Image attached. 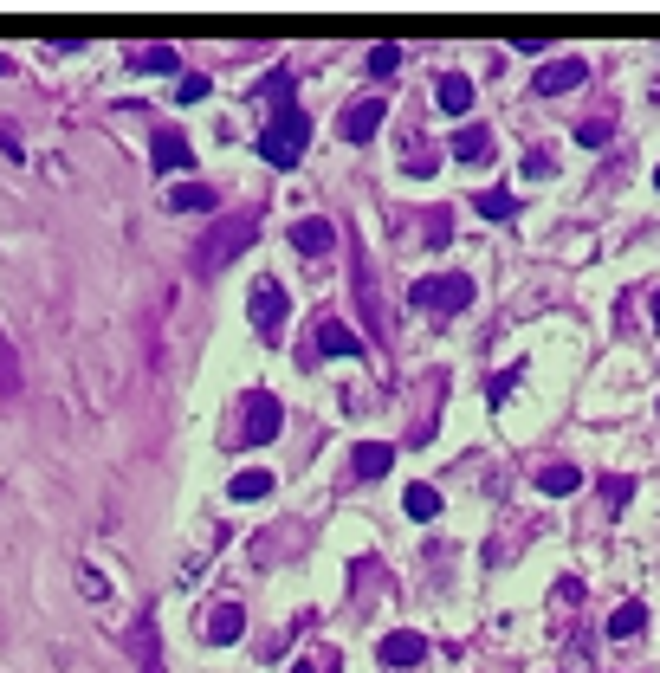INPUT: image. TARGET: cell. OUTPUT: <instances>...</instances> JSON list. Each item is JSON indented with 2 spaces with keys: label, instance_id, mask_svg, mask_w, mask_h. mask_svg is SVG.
<instances>
[{
  "label": "cell",
  "instance_id": "1",
  "mask_svg": "<svg viewBox=\"0 0 660 673\" xmlns=\"http://www.w3.org/2000/svg\"><path fill=\"white\" fill-rule=\"evenodd\" d=\"M259 98L272 104V123H266V136H259V156H266L272 169H298V156H305V143H311V117L298 111L292 78L272 72L266 85H259Z\"/></svg>",
  "mask_w": 660,
  "mask_h": 673
},
{
  "label": "cell",
  "instance_id": "2",
  "mask_svg": "<svg viewBox=\"0 0 660 673\" xmlns=\"http://www.w3.org/2000/svg\"><path fill=\"white\" fill-rule=\"evenodd\" d=\"M253 233H259V214L253 208H233L227 221H214V233L195 246V272H201V279H214L220 266H233V259L253 246Z\"/></svg>",
  "mask_w": 660,
  "mask_h": 673
},
{
  "label": "cell",
  "instance_id": "3",
  "mask_svg": "<svg viewBox=\"0 0 660 673\" xmlns=\"http://www.w3.org/2000/svg\"><path fill=\"white\" fill-rule=\"evenodd\" d=\"M350 279H356V305H363L369 331H376L382 343H389V305H382V285H376V266H369V253H363V240H356V233H350Z\"/></svg>",
  "mask_w": 660,
  "mask_h": 673
},
{
  "label": "cell",
  "instance_id": "4",
  "mask_svg": "<svg viewBox=\"0 0 660 673\" xmlns=\"http://www.w3.org/2000/svg\"><path fill=\"white\" fill-rule=\"evenodd\" d=\"M408 298H415L421 311H466L473 305V279H466V272H428Z\"/></svg>",
  "mask_w": 660,
  "mask_h": 673
},
{
  "label": "cell",
  "instance_id": "5",
  "mask_svg": "<svg viewBox=\"0 0 660 673\" xmlns=\"http://www.w3.org/2000/svg\"><path fill=\"white\" fill-rule=\"evenodd\" d=\"M285 311H292L285 285H279V279H259V285H253V331H259V337H279Z\"/></svg>",
  "mask_w": 660,
  "mask_h": 673
},
{
  "label": "cell",
  "instance_id": "6",
  "mask_svg": "<svg viewBox=\"0 0 660 673\" xmlns=\"http://www.w3.org/2000/svg\"><path fill=\"white\" fill-rule=\"evenodd\" d=\"M279 428H285V415H279V395L253 389V395H246V447H266Z\"/></svg>",
  "mask_w": 660,
  "mask_h": 673
},
{
  "label": "cell",
  "instance_id": "7",
  "mask_svg": "<svg viewBox=\"0 0 660 673\" xmlns=\"http://www.w3.org/2000/svg\"><path fill=\"white\" fill-rule=\"evenodd\" d=\"M382 123H389V104H382V98H363V104H350V111H343L337 130H343V143H369Z\"/></svg>",
  "mask_w": 660,
  "mask_h": 673
},
{
  "label": "cell",
  "instance_id": "8",
  "mask_svg": "<svg viewBox=\"0 0 660 673\" xmlns=\"http://www.w3.org/2000/svg\"><path fill=\"white\" fill-rule=\"evenodd\" d=\"M421 661H428V635H415V628L382 635V667H421Z\"/></svg>",
  "mask_w": 660,
  "mask_h": 673
},
{
  "label": "cell",
  "instance_id": "9",
  "mask_svg": "<svg viewBox=\"0 0 660 673\" xmlns=\"http://www.w3.org/2000/svg\"><path fill=\"white\" fill-rule=\"evenodd\" d=\"M583 78H589V65L570 52V59H550L544 72H538V91H544V98H563V91H576Z\"/></svg>",
  "mask_w": 660,
  "mask_h": 673
},
{
  "label": "cell",
  "instance_id": "10",
  "mask_svg": "<svg viewBox=\"0 0 660 673\" xmlns=\"http://www.w3.org/2000/svg\"><path fill=\"white\" fill-rule=\"evenodd\" d=\"M292 246H298L305 259H324L330 246H337V227L318 221V214H311V221H292Z\"/></svg>",
  "mask_w": 660,
  "mask_h": 673
},
{
  "label": "cell",
  "instance_id": "11",
  "mask_svg": "<svg viewBox=\"0 0 660 673\" xmlns=\"http://www.w3.org/2000/svg\"><path fill=\"white\" fill-rule=\"evenodd\" d=\"M149 162H156V175H175V169H188V162H195V149H188L175 130H156V143H149Z\"/></svg>",
  "mask_w": 660,
  "mask_h": 673
},
{
  "label": "cell",
  "instance_id": "12",
  "mask_svg": "<svg viewBox=\"0 0 660 673\" xmlns=\"http://www.w3.org/2000/svg\"><path fill=\"white\" fill-rule=\"evenodd\" d=\"M240 635H246V609H240V602H214L208 641H214V648H227V641H240Z\"/></svg>",
  "mask_w": 660,
  "mask_h": 673
},
{
  "label": "cell",
  "instance_id": "13",
  "mask_svg": "<svg viewBox=\"0 0 660 673\" xmlns=\"http://www.w3.org/2000/svg\"><path fill=\"white\" fill-rule=\"evenodd\" d=\"M453 156L460 162H492V130L486 123H460V130H453Z\"/></svg>",
  "mask_w": 660,
  "mask_h": 673
},
{
  "label": "cell",
  "instance_id": "14",
  "mask_svg": "<svg viewBox=\"0 0 660 673\" xmlns=\"http://www.w3.org/2000/svg\"><path fill=\"white\" fill-rule=\"evenodd\" d=\"M350 466H356V479H382V473L395 466V447H389V441H363Z\"/></svg>",
  "mask_w": 660,
  "mask_h": 673
},
{
  "label": "cell",
  "instance_id": "15",
  "mask_svg": "<svg viewBox=\"0 0 660 673\" xmlns=\"http://www.w3.org/2000/svg\"><path fill=\"white\" fill-rule=\"evenodd\" d=\"M318 350H324V356H356L363 343H356V331H350L343 318H324V324H318Z\"/></svg>",
  "mask_w": 660,
  "mask_h": 673
},
{
  "label": "cell",
  "instance_id": "16",
  "mask_svg": "<svg viewBox=\"0 0 660 673\" xmlns=\"http://www.w3.org/2000/svg\"><path fill=\"white\" fill-rule=\"evenodd\" d=\"M434 98H440V111H447V117H466V111H473V85H466L460 72H447V78H440V91H434Z\"/></svg>",
  "mask_w": 660,
  "mask_h": 673
},
{
  "label": "cell",
  "instance_id": "17",
  "mask_svg": "<svg viewBox=\"0 0 660 673\" xmlns=\"http://www.w3.org/2000/svg\"><path fill=\"white\" fill-rule=\"evenodd\" d=\"M583 486V473H576L570 460H550V466H538V492H550V499H557V492H576Z\"/></svg>",
  "mask_w": 660,
  "mask_h": 673
},
{
  "label": "cell",
  "instance_id": "18",
  "mask_svg": "<svg viewBox=\"0 0 660 673\" xmlns=\"http://www.w3.org/2000/svg\"><path fill=\"white\" fill-rule=\"evenodd\" d=\"M641 628H648V609H641V602H622V609L609 615V635L615 641H628V635H641Z\"/></svg>",
  "mask_w": 660,
  "mask_h": 673
},
{
  "label": "cell",
  "instance_id": "19",
  "mask_svg": "<svg viewBox=\"0 0 660 673\" xmlns=\"http://www.w3.org/2000/svg\"><path fill=\"white\" fill-rule=\"evenodd\" d=\"M20 389H26V376H20V356H13L7 331H0V395H20Z\"/></svg>",
  "mask_w": 660,
  "mask_h": 673
},
{
  "label": "cell",
  "instance_id": "20",
  "mask_svg": "<svg viewBox=\"0 0 660 673\" xmlns=\"http://www.w3.org/2000/svg\"><path fill=\"white\" fill-rule=\"evenodd\" d=\"M214 201H220V195H214V188H201V182L169 188V208H175V214H188V208H214Z\"/></svg>",
  "mask_w": 660,
  "mask_h": 673
},
{
  "label": "cell",
  "instance_id": "21",
  "mask_svg": "<svg viewBox=\"0 0 660 673\" xmlns=\"http://www.w3.org/2000/svg\"><path fill=\"white\" fill-rule=\"evenodd\" d=\"M402 505H408V518H421V525H428V518L440 512V492H434V486H408Z\"/></svg>",
  "mask_w": 660,
  "mask_h": 673
},
{
  "label": "cell",
  "instance_id": "22",
  "mask_svg": "<svg viewBox=\"0 0 660 673\" xmlns=\"http://www.w3.org/2000/svg\"><path fill=\"white\" fill-rule=\"evenodd\" d=\"M136 65H143V72H182V52H175V46H143V52H136Z\"/></svg>",
  "mask_w": 660,
  "mask_h": 673
},
{
  "label": "cell",
  "instance_id": "23",
  "mask_svg": "<svg viewBox=\"0 0 660 673\" xmlns=\"http://www.w3.org/2000/svg\"><path fill=\"white\" fill-rule=\"evenodd\" d=\"M266 492H272V473H259V466H253V473H240V479H233V492H227V499H266Z\"/></svg>",
  "mask_w": 660,
  "mask_h": 673
},
{
  "label": "cell",
  "instance_id": "24",
  "mask_svg": "<svg viewBox=\"0 0 660 673\" xmlns=\"http://www.w3.org/2000/svg\"><path fill=\"white\" fill-rule=\"evenodd\" d=\"M136 667L143 673H162V654H156V622L136 628Z\"/></svg>",
  "mask_w": 660,
  "mask_h": 673
},
{
  "label": "cell",
  "instance_id": "25",
  "mask_svg": "<svg viewBox=\"0 0 660 673\" xmlns=\"http://www.w3.org/2000/svg\"><path fill=\"white\" fill-rule=\"evenodd\" d=\"M473 208L486 214V221H512V214H518V201H512V195H499V188H486V195H479Z\"/></svg>",
  "mask_w": 660,
  "mask_h": 673
},
{
  "label": "cell",
  "instance_id": "26",
  "mask_svg": "<svg viewBox=\"0 0 660 673\" xmlns=\"http://www.w3.org/2000/svg\"><path fill=\"white\" fill-rule=\"evenodd\" d=\"M402 72V46H369V78H395Z\"/></svg>",
  "mask_w": 660,
  "mask_h": 673
},
{
  "label": "cell",
  "instance_id": "27",
  "mask_svg": "<svg viewBox=\"0 0 660 673\" xmlns=\"http://www.w3.org/2000/svg\"><path fill=\"white\" fill-rule=\"evenodd\" d=\"M602 499H609V512H622L628 499H635V479L628 473H615V479H602Z\"/></svg>",
  "mask_w": 660,
  "mask_h": 673
},
{
  "label": "cell",
  "instance_id": "28",
  "mask_svg": "<svg viewBox=\"0 0 660 673\" xmlns=\"http://www.w3.org/2000/svg\"><path fill=\"white\" fill-rule=\"evenodd\" d=\"M440 169V149L434 143H415V149H408V175H434Z\"/></svg>",
  "mask_w": 660,
  "mask_h": 673
},
{
  "label": "cell",
  "instance_id": "29",
  "mask_svg": "<svg viewBox=\"0 0 660 673\" xmlns=\"http://www.w3.org/2000/svg\"><path fill=\"white\" fill-rule=\"evenodd\" d=\"M576 143H583V149H602V143H609V117H589V123H576Z\"/></svg>",
  "mask_w": 660,
  "mask_h": 673
},
{
  "label": "cell",
  "instance_id": "30",
  "mask_svg": "<svg viewBox=\"0 0 660 673\" xmlns=\"http://www.w3.org/2000/svg\"><path fill=\"white\" fill-rule=\"evenodd\" d=\"M201 98H208V78H201V72H188L182 85H175V104H201Z\"/></svg>",
  "mask_w": 660,
  "mask_h": 673
},
{
  "label": "cell",
  "instance_id": "31",
  "mask_svg": "<svg viewBox=\"0 0 660 673\" xmlns=\"http://www.w3.org/2000/svg\"><path fill=\"white\" fill-rule=\"evenodd\" d=\"M78 589H85V596H98V602H104V576H98V570H78Z\"/></svg>",
  "mask_w": 660,
  "mask_h": 673
},
{
  "label": "cell",
  "instance_id": "32",
  "mask_svg": "<svg viewBox=\"0 0 660 673\" xmlns=\"http://www.w3.org/2000/svg\"><path fill=\"white\" fill-rule=\"evenodd\" d=\"M292 673H318V667H311V661H298V667H292Z\"/></svg>",
  "mask_w": 660,
  "mask_h": 673
},
{
  "label": "cell",
  "instance_id": "33",
  "mask_svg": "<svg viewBox=\"0 0 660 673\" xmlns=\"http://www.w3.org/2000/svg\"><path fill=\"white\" fill-rule=\"evenodd\" d=\"M654 324H660V292H654Z\"/></svg>",
  "mask_w": 660,
  "mask_h": 673
},
{
  "label": "cell",
  "instance_id": "34",
  "mask_svg": "<svg viewBox=\"0 0 660 673\" xmlns=\"http://www.w3.org/2000/svg\"><path fill=\"white\" fill-rule=\"evenodd\" d=\"M0 78H7V59H0Z\"/></svg>",
  "mask_w": 660,
  "mask_h": 673
},
{
  "label": "cell",
  "instance_id": "35",
  "mask_svg": "<svg viewBox=\"0 0 660 673\" xmlns=\"http://www.w3.org/2000/svg\"><path fill=\"white\" fill-rule=\"evenodd\" d=\"M654 188H660V169H654Z\"/></svg>",
  "mask_w": 660,
  "mask_h": 673
}]
</instances>
